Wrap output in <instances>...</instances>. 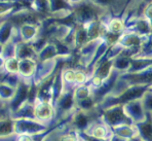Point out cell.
Segmentation results:
<instances>
[{"mask_svg": "<svg viewBox=\"0 0 152 141\" xmlns=\"http://www.w3.org/2000/svg\"><path fill=\"white\" fill-rule=\"evenodd\" d=\"M81 141H88L86 139H83V138H81Z\"/></svg>", "mask_w": 152, "mask_h": 141, "instance_id": "obj_30", "label": "cell"}, {"mask_svg": "<svg viewBox=\"0 0 152 141\" xmlns=\"http://www.w3.org/2000/svg\"><path fill=\"white\" fill-rule=\"evenodd\" d=\"M109 141H126V140L122 139L121 137H118V136H116V135H114V134H113V136L110 138V139H109Z\"/></svg>", "mask_w": 152, "mask_h": 141, "instance_id": "obj_27", "label": "cell"}, {"mask_svg": "<svg viewBox=\"0 0 152 141\" xmlns=\"http://www.w3.org/2000/svg\"><path fill=\"white\" fill-rule=\"evenodd\" d=\"M15 57L19 60H22V59H36L37 60V51L35 50L33 43L22 41L17 44Z\"/></svg>", "mask_w": 152, "mask_h": 141, "instance_id": "obj_9", "label": "cell"}, {"mask_svg": "<svg viewBox=\"0 0 152 141\" xmlns=\"http://www.w3.org/2000/svg\"><path fill=\"white\" fill-rule=\"evenodd\" d=\"M124 108L126 115L133 120L134 124H138V123L146 120L147 112L144 108L142 99L134 100V101L126 103L124 105Z\"/></svg>", "mask_w": 152, "mask_h": 141, "instance_id": "obj_6", "label": "cell"}, {"mask_svg": "<svg viewBox=\"0 0 152 141\" xmlns=\"http://www.w3.org/2000/svg\"><path fill=\"white\" fill-rule=\"evenodd\" d=\"M126 141H144V140H143L142 138H141L140 136L138 135V136H136V137L131 138V139H129V140H126Z\"/></svg>", "mask_w": 152, "mask_h": 141, "instance_id": "obj_28", "label": "cell"}, {"mask_svg": "<svg viewBox=\"0 0 152 141\" xmlns=\"http://www.w3.org/2000/svg\"><path fill=\"white\" fill-rule=\"evenodd\" d=\"M67 3H70V4H74V5H78V4L82 3L83 0H65Z\"/></svg>", "mask_w": 152, "mask_h": 141, "instance_id": "obj_26", "label": "cell"}, {"mask_svg": "<svg viewBox=\"0 0 152 141\" xmlns=\"http://www.w3.org/2000/svg\"><path fill=\"white\" fill-rule=\"evenodd\" d=\"M13 120H22V118H31V120H36L35 118V105L34 103L27 101L24 103L12 115Z\"/></svg>", "mask_w": 152, "mask_h": 141, "instance_id": "obj_13", "label": "cell"}, {"mask_svg": "<svg viewBox=\"0 0 152 141\" xmlns=\"http://www.w3.org/2000/svg\"><path fill=\"white\" fill-rule=\"evenodd\" d=\"M89 40L88 34L86 32V29L84 28L83 25H79L77 28H75V33H74V48H80L82 46H84L86 43H88Z\"/></svg>", "mask_w": 152, "mask_h": 141, "instance_id": "obj_17", "label": "cell"}, {"mask_svg": "<svg viewBox=\"0 0 152 141\" xmlns=\"http://www.w3.org/2000/svg\"><path fill=\"white\" fill-rule=\"evenodd\" d=\"M148 91H150V92H152V84H151V86H150V87H149Z\"/></svg>", "mask_w": 152, "mask_h": 141, "instance_id": "obj_29", "label": "cell"}, {"mask_svg": "<svg viewBox=\"0 0 152 141\" xmlns=\"http://www.w3.org/2000/svg\"><path fill=\"white\" fill-rule=\"evenodd\" d=\"M80 134V137L83 138V139H86L88 141H109V140H102V139H98V138L95 137H91V136H88L84 133H79Z\"/></svg>", "mask_w": 152, "mask_h": 141, "instance_id": "obj_25", "label": "cell"}, {"mask_svg": "<svg viewBox=\"0 0 152 141\" xmlns=\"http://www.w3.org/2000/svg\"><path fill=\"white\" fill-rule=\"evenodd\" d=\"M15 134H29L33 136L46 133L51 129L48 125L40 123L37 120H31V118L15 120Z\"/></svg>", "mask_w": 152, "mask_h": 141, "instance_id": "obj_2", "label": "cell"}, {"mask_svg": "<svg viewBox=\"0 0 152 141\" xmlns=\"http://www.w3.org/2000/svg\"><path fill=\"white\" fill-rule=\"evenodd\" d=\"M142 102L146 112L152 115V92L147 91L142 97Z\"/></svg>", "mask_w": 152, "mask_h": 141, "instance_id": "obj_23", "label": "cell"}, {"mask_svg": "<svg viewBox=\"0 0 152 141\" xmlns=\"http://www.w3.org/2000/svg\"><path fill=\"white\" fill-rule=\"evenodd\" d=\"M139 132V136L144 141H152V115L147 112L145 120L135 124Z\"/></svg>", "mask_w": 152, "mask_h": 141, "instance_id": "obj_11", "label": "cell"}, {"mask_svg": "<svg viewBox=\"0 0 152 141\" xmlns=\"http://www.w3.org/2000/svg\"><path fill=\"white\" fill-rule=\"evenodd\" d=\"M91 96H93V89L88 84L76 87L74 90V98L76 102L84 100L86 98L91 97Z\"/></svg>", "mask_w": 152, "mask_h": 141, "instance_id": "obj_20", "label": "cell"}, {"mask_svg": "<svg viewBox=\"0 0 152 141\" xmlns=\"http://www.w3.org/2000/svg\"><path fill=\"white\" fill-rule=\"evenodd\" d=\"M104 25L106 27L107 32L112 33V34L121 35L126 30V26L124 24V21L117 17H113L111 19H109L106 23H104Z\"/></svg>", "mask_w": 152, "mask_h": 141, "instance_id": "obj_14", "label": "cell"}, {"mask_svg": "<svg viewBox=\"0 0 152 141\" xmlns=\"http://www.w3.org/2000/svg\"><path fill=\"white\" fill-rule=\"evenodd\" d=\"M15 135V120L12 116L0 118V138L12 137Z\"/></svg>", "mask_w": 152, "mask_h": 141, "instance_id": "obj_15", "label": "cell"}, {"mask_svg": "<svg viewBox=\"0 0 152 141\" xmlns=\"http://www.w3.org/2000/svg\"><path fill=\"white\" fill-rule=\"evenodd\" d=\"M112 132L114 135L121 137L124 140H129L139 135V132L136 127V125H121V126L112 128Z\"/></svg>", "mask_w": 152, "mask_h": 141, "instance_id": "obj_12", "label": "cell"}, {"mask_svg": "<svg viewBox=\"0 0 152 141\" xmlns=\"http://www.w3.org/2000/svg\"><path fill=\"white\" fill-rule=\"evenodd\" d=\"M1 74L5 73H12V74H19L20 69V60L17 57H12L5 60H1Z\"/></svg>", "mask_w": 152, "mask_h": 141, "instance_id": "obj_16", "label": "cell"}, {"mask_svg": "<svg viewBox=\"0 0 152 141\" xmlns=\"http://www.w3.org/2000/svg\"><path fill=\"white\" fill-rule=\"evenodd\" d=\"M35 118L40 123L50 126V128L56 127V108L51 102L35 101Z\"/></svg>", "mask_w": 152, "mask_h": 141, "instance_id": "obj_3", "label": "cell"}, {"mask_svg": "<svg viewBox=\"0 0 152 141\" xmlns=\"http://www.w3.org/2000/svg\"><path fill=\"white\" fill-rule=\"evenodd\" d=\"M38 61L36 59H22L20 60V69L19 75L22 79L27 82L33 84L35 72L37 69Z\"/></svg>", "mask_w": 152, "mask_h": 141, "instance_id": "obj_7", "label": "cell"}, {"mask_svg": "<svg viewBox=\"0 0 152 141\" xmlns=\"http://www.w3.org/2000/svg\"><path fill=\"white\" fill-rule=\"evenodd\" d=\"M101 117L111 129L121 125H134L133 120L124 111V105H115L101 110Z\"/></svg>", "mask_w": 152, "mask_h": 141, "instance_id": "obj_1", "label": "cell"}, {"mask_svg": "<svg viewBox=\"0 0 152 141\" xmlns=\"http://www.w3.org/2000/svg\"><path fill=\"white\" fill-rule=\"evenodd\" d=\"M15 141H35V136L29 134H15Z\"/></svg>", "mask_w": 152, "mask_h": 141, "instance_id": "obj_24", "label": "cell"}, {"mask_svg": "<svg viewBox=\"0 0 152 141\" xmlns=\"http://www.w3.org/2000/svg\"><path fill=\"white\" fill-rule=\"evenodd\" d=\"M15 29L13 28V24L10 22H2L1 26V32H0V39H1V46H4L5 43H7L8 41H10L13 36Z\"/></svg>", "mask_w": 152, "mask_h": 141, "instance_id": "obj_19", "label": "cell"}, {"mask_svg": "<svg viewBox=\"0 0 152 141\" xmlns=\"http://www.w3.org/2000/svg\"><path fill=\"white\" fill-rule=\"evenodd\" d=\"M32 84H33L22 80L20 86L17 88V93H15V98L10 102H8V107H10V111H12V115L13 112H15L24 103H26L29 100Z\"/></svg>", "mask_w": 152, "mask_h": 141, "instance_id": "obj_5", "label": "cell"}, {"mask_svg": "<svg viewBox=\"0 0 152 141\" xmlns=\"http://www.w3.org/2000/svg\"><path fill=\"white\" fill-rule=\"evenodd\" d=\"M76 107L79 110L86 111V112H91V111H93L94 109H96L98 107V102L91 96V97L86 98L84 100L76 102Z\"/></svg>", "mask_w": 152, "mask_h": 141, "instance_id": "obj_22", "label": "cell"}, {"mask_svg": "<svg viewBox=\"0 0 152 141\" xmlns=\"http://www.w3.org/2000/svg\"><path fill=\"white\" fill-rule=\"evenodd\" d=\"M131 63H132V58L126 57V56L119 55L118 57H116L114 59V69L117 70L118 72L122 73H126L127 71L131 68Z\"/></svg>", "mask_w": 152, "mask_h": 141, "instance_id": "obj_18", "label": "cell"}, {"mask_svg": "<svg viewBox=\"0 0 152 141\" xmlns=\"http://www.w3.org/2000/svg\"><path fill=\"white\" fill-rule=\"evenodd\" d=\"M59 57H60V53L57 43H56V41L55 42L50 41L48 42L44 46V48L37 54V61L44 62V61H48V60L57 59Z\"/></svg>", "mask_w": 152, "mask_h": 141, "instance_id": "obj_10", "label": "cell"}, {"mask_svg": "<svg viewBox=\"0 0 152 141\" xmlns=\"http://www.w3.org/2000/svg\"><path fill=\"white\" fill-rule=\"evenodd\" d=\"M17 89L6 84L1 82L0 84V99L3 102H10L15 98Z\"/></svg>", "mask_w": 152, "mask_h": 141, "instance_id": "obj_21", "label": "cell"}, {"mask_svg": "<svg viewBox=\"0 0 152 141\" xmlns=\"http://www.w3.org/2000/svg\"><path fill=\"white\" fill-rule=\"evenodd\" d=\"M81 133H84L88 136L102 140H109L113 136L112 129L103 120L102 117H99L94 122H91L88 128L84 132H81Z\"/></svg>", "mask_w": 152, "mask_h": 141, "instance_id": "obj_4", "label": "cell"}, {"mask_svg": "<svg viewBox=\"0 0 152 141\" xmlns=\"http://www.w3.org/2000/svg\"><path fill=\"white\" fill-rule=\"evenodd\" d=\"M19 32L24 42L33 43L40 36V27L37 24H23L19 27Z\"/></svg>", "mask_w": 152, "mask_h": 141, "instance_id": "obj_8", "label": "cell"}]
</instances>
